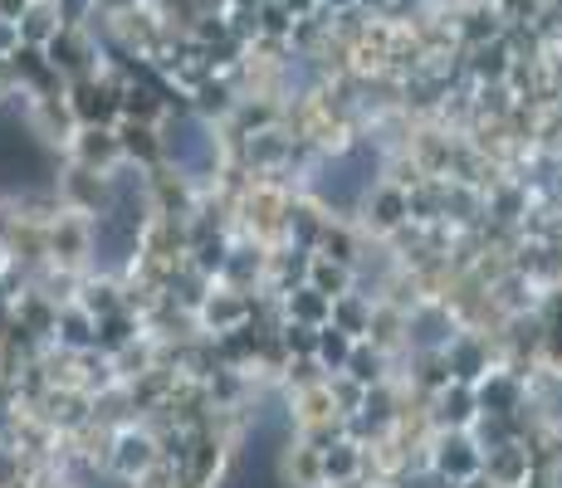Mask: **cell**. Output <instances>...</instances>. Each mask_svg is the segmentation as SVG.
<instances>
[{
  "label": "cell",
  "instance_id": "7a4b0ae2",
  "mask_svg": "<svg viewBox=\"0 0 562 488\" xmlns=\"http://www.w3.org/2000/svg\"><path fill=\"white\" fill-rule=\"evenodd\" d=\"M167 151H171V161H177V167H187V171H211V161H215V147H211V137H205V127L196 123V117L171 123Z\"/></svg>",
  "mask_w": 562,
  "mask_h": 488
},
{
  "label": "cell",
  "instance_id": "3957f363",
  "mask_svg": "<svg viewBox=\"0 0 562 488\" xmlns=\"http://www.w3.org/2000/svg\"><path fill=\"white\" fill-rule=\"evenodd\" d=\"M318 347H323V356H328V362H342V356H348V342H342L338 332H328Z\"/></svg>",
  "mask_w": 562,
  "mask_h": 488
},
{
  "label": "cell",
  "instance_id": "6da1fadb",
  "mask_svg": "<svg viewBox=\"0 0 562 488\" xmlns=\"http://www.w3.org/2000/svg\"><path fill=\"white\" fill-rule=\"evenodd\" d=\"M372 177H376V157L367 147H358V151L338 157L328 171H323V177H318V195H323V201H333V205H342V211H352V205L362 201V191L372 186Z\"/></svg>",
  "mask_w": 562,
  "mask_h": 488
}]
</instances>
